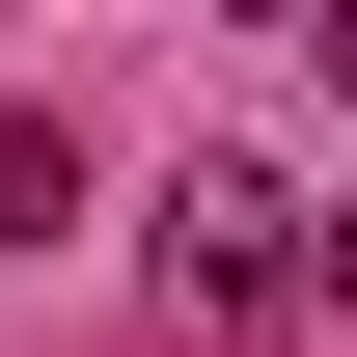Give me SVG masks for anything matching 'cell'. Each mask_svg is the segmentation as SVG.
<instances>
[{
    "instance_id": "cell-1",
    "label": "cell",
    "mask_w": 357,
    "mask_h": 357,
    "mask_svg": "<svg viewBox=\"0 0 357 357\" xmlns=\"http://www.w3.org/2000/svg\"><path fill=\"white\" fill-rule=\"evenodd\" d=\"M275 275H303V192H275V165H192V192H165V303H220V330H248Z\"/></svg>"
}]
</instances>
